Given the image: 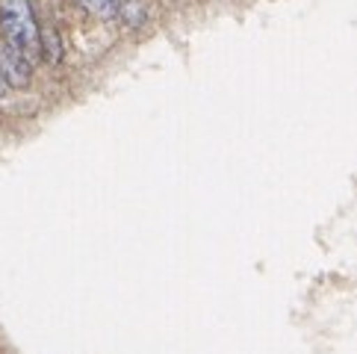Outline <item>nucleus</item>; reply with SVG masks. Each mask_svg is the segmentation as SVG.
<instances>
[{
	"label": "nucleus",
	"instance_id": "obj_3",
	"mask_svg": "<svg viewBox=\"0 0 357 354\" xmlns=\"http://www.w3.org/2000/svg\"><path fill=\"white\" fill-rule=\"evenodd\" d=\"M80 6L89 12V15L109 21V18L119 15V6L121 3H119V0H80Z\"/></svg>",
	"mask_w": 357,
	"mask_h": 354
},
{
	"label": "nucleus",
	"instance_id": "obj_4",
	"mask_svg": "<svg viewBox=\"0 0 357 354\" xmlns=\"http://www.w3.org/2000/svg\"><path fill=\"white\" fill-rule=\"evenodd\" d=\"M119 15H121V21L127 24V27H139V24L148 18V12L142 6V0H124V3L119 6Z\"/></svg>",
	"mask_w": 357,
	"mask_h": 354
},
{
	"label": "nucleus",
	"instance_id": "obj_1",
	"mask_svg": "<svg viewBox=\"0 0 357 354\" xmlns=\"http://www.w3.org/2000/svg\"><path fill=\"white\" fill-rule=\"evenodd\" d=\"M0 30L12 47L27 54L33 62L42 56V30L33 18L30 0H0Z\"/></svg>",
	"mask_w": 357,
	"mask_h": 354
},
{
	"label": "nucleus",
	"instance_id": "obj_2",
	"mask_svg": "<svg viewBox=\"0 0 357 354\" xmlns=\"http://www.w3.org/2000/svg\"><path fill=\"white\" fill-rule=\"evenodd\" d=\"M0 77L9 88H27L33 83V59L3 42L0 45Z\"/></svg>",
	"mask_w": 357,
	"mask_h": 354
},
{
	"label": "nucleus",
	"instance_id": "obj_5",
	"mask_svg": "<svg viewBox=\"0 0 357 354\" xmlns=\"http://www.w3.org/2000/svg\"><path fill=\"white\" fill-rule=\"evenodd\" d=\"M6 88H9V86L3 83V77H0V98H3V95H6Z\"/></svg>",
	"mask_w": 357,
	"mask_h": 354
}]
</instances>
